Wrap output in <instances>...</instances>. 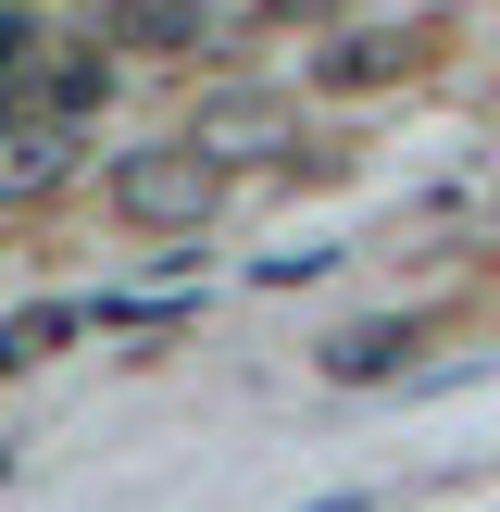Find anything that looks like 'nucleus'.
Returning <instances> with one entry per match:
<instances>
[{
    "label": "nucleus",
    "mask_w": 500,
    "mask_h": 512,
    "mask_svg": "<svg viewBox=\"0 0 500 512\" xmlns=\"http://www.w3.org/2000/svg\"><path fill=\"white\" fill-rule=\"evenodd\" d=\"M275 13H325V0H275Z\"/></svg>",
    "instance_id": "9d476101"
},
{
    "label": "nucleus",
    "mask_w": 500,
    "mask_h": 512,
    "mask_svg": "<svg viewBox=\"0 0 500 512\" xmlns=\"http://www.w3.org/2000/svg\"><path fill=\"white\" fill-rule=\"evenodd\" d=\"M38 100V113H75V125H100V100H113V63H100V38L75 50V63H38V88H13V113Z\"/></svg>",
    "instance_id": "0eeeda50"
},
{
    "label": "nucleus",
    "mask_w": 500,
    "mask_h": 512,
    "mask_svg": "<svg viewBox=\"0 0 500 512\" xmlns=\"http://www.w3.org/2000/svg\"><path fill=\"white\" fill-rule=\"evenodd\" d=\"M75 325H88V300H25V313L0 325V363H13V375L63 363V350H75Z\"/></svg>",
    "instance_id": "6e6552de"
},
{
    "label": "nucleus",
    "mask_w": 500,
    "mask_h": 512,
    "mask_svg": "<svg viewBox=\"0 0 500 512\" xmlns=\"http://www.w3.org/2000/svg\"><path fill=\"white\" fill-rule=\"evenodd\" d=\"M313 512H375V500H313Z\"/></svg>",
    "instance_id": "1a4fd4ad"
},
{
    "label": "nucleus",
    "mask_w": 500,
    "mask_h": 512,
    "mask_svg": "<svg viewBox=\"0 0 500 512\" xmlns=\"http://www.w3.org/2000/svg\"><path fill=\"white\" fill-rule=\"evenodd\" d=\"M425 350V313H375V325H338V338H325V375H338V388H375V375H400Z\"/></svg>",
    "instance_id": "423d86ee"
},
{
    "label": "nucleus",
    "mask_w": 500,
    "mask_h": 512,
    "mask_svg": "<svg viewBox=\"0 0 500 512\" xmlns=\"http://www.w3.org/2000/svg\"><path fill=\"white\" fill-rule=\"evenodd\" d=\"M225 38V0H100V50H138V63H188Z\"/></svg>",
    "instance_id": "20e7f679"
},
{
    "label": "nucleus",
    "mask_w": 500,
    "mask_h": 512,
    "mask_svg": "<svg viewBox=\"0 0 500 512\" xmlns=\"http://www.w3.org/2000/svg\"><path fill=\"white\" fill-rule=\"evenodd\" d=\"M175 138H200L225 175L238 163H300V100L288 88H200V113L175 125Z\"/></svg>",
    "instance_id": "f03ea898"
},
{
    "label": "nucleus",
    "mask_w": 500,
    "mask_h": 512,
    "mask_svg": "<svg viewBox=\"0 0 500 512\" xmlns=\"http://www.w3.org/2000/svg\"><path fill=\"white\" fill-rule=\"evenodd\" d=\"M438 38H450L438 13H400V25H350V38L313 63V88H338V100H363V88H413V75L438 63Z\"/></svg>",
    "instance_id": "7ed1b4c3"
},
{
    "label": "nucleus",
    "mask_w": 500,
    "mask_h": 512,
    "mask_svg": "<svg viewBox=\"0 0 500 512\" xmlns=\"http://www.w3.org/2000/svg\"><path fill=\"white\" fill-rule=\"evenodd\" d=\"M113 213L138 225V238H200V225L225 213V163L200 138H150L113 163Z\"/></svg>",
    "instance_id": "f257e3e1"
},
{
    "label": "nucleus",
    "mask_w": 500,
    "mask_h": 512,
    "mask_svg": "<svg viewBox=\"0 0 500 512\" xmlns=\"http://www.w3.org/2000/svg\"><path fill=\"white\" fill-rule=\"evenodd\" d=\"M75 163H88V125H75V113H38V100H25V113L0 125V200H13V213L50 200Z\"/></svg>",
    "instance_id": "39448f33"
}]
</instances>
